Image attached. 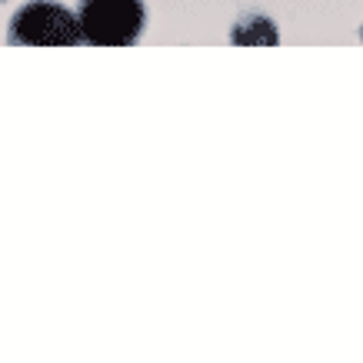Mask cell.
<instances>
[{
	"label": "cell",
	"instance_id": "1",
	"mask_svg": "<svg viewBox=\"0 0 363 363\" xmlns=\"http://www.w3.org/2000/svg\"><path fill=\"white\" fill-rule=\"evenodd\" d=\"M7 44L11 47H80L77 13L57 4V0H27L13 11L7 23Z\"/></svg>",
	"mask_w": 363,
	"mask_h": 363
},
{
	"label": "cell",
	"instance_id": "2",
	"mask_svg": "<svg viewBox=\"0 0 363 363\" xmlns=\"http://www.w3.org/2000/svg\"><path fill=\"white\" fill-rule=\"evenodd\" d=\"M74 13L90 47H133L147 30L143 0H77Z\"/></svg>",
	"mask_w": 363,
	"mask_h": 363
},
{
	"label": "cell",
	"instance_id": "3",
	"mask_svg": "<svg viewBox=\"0 0 363 363\" xmlns=\"http://www.w3.org/2000/svg\"><path fill=\"white\" fill-rule=\"evenodd\" d=\"M230 44L233 47H277L280 44V30H277L274 17H267L260 11H247L233 21Z\"/></svg>",
	"mask_w": 363,
	"mask_h": 363
},
{
	"label": "cell",
	"instance_id": "4",
	"mask_svg": "<svg viewBox=\"0 0 363 363\" xmlns=\"http://www.w3.org/2000/svg\"><path fill=\"white\" fill-rule=\"evenodd\" d=\"M0 4H7V0H0Z\"/></svg>",
	"mask_w": 363,
	"mask_h": 363
},
{
	"label": "cell",
	"instance_id": "5",
	"mask_svg": "<svg viewBox=\"0 0 363 363\" xmlns=\"http://www.w3.org/2000/svg\"><path fill=\"white\" fill-rule=\"evenodd\" d=\"M360 37H363V30H360Z\"/></svg>",
	"mask_w": 363,
	"mask_h": 363
}]
</instances>
